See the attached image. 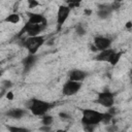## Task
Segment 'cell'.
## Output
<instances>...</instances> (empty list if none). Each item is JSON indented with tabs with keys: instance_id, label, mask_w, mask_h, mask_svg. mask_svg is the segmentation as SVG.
I'll use <instances>...</instances> for the list:
<instances>
[{
	"instance_id": "8fae6325",
	"label": "cell",
	"mask_w": 132,
	"mask_h": 132,
	"mask_svg": "<svg viewBox=\"0 0 132 132\" xmlns=\"http://www.w3.org/2000/svg\"><path fill=\"white\" fill-rule=\"evenodd\" d=\"M87 76H88V72L80 69H72L68 73L69 80H72V81H82Z\"/></svg>"
},
{
	"instance_id": "d6986e66",
	"label": "cell",
	"mask_w": 132,
	"mask_h": 132,
	"mask_svg": "<svg viewBox=\"0 0 132 132\" xmlns=\"http://www.w3.org/2000/svg\"><path fill=\"white\" fill-rule=\"evenodd\" d=\"M42 126H48L51 127V125L53 124L54 122V118L52 116H42Z\"/></svg>"
},
{
	"instance_id": "9a60e30c",
	"label": "cell",
	"mask_w": 132,
	"mask_h": 132,
	"mask_svg": "<svg viewBox=\"0 0 132 132\" xmlns=\"http://www.w3.org/2000/svg\"><path fill=\"white\" fill-rule=\"evenodd\" d=\"M123 54H124L123 51H120V52L114 51V52L112 53V55L110 56V58H109V60H108V63H109L110 65H112V66H116V65L119 63V61L121 60V57H122Z\"/></svg>"
},
{
	"instance_id": "484cf974",
	"label": "cell",
	"mask_w": 132,
	"mask_h": 132,
	"mask_svg": "<svg viewBox=\"0 0 132 132\" xmlns=\"http://www.w3.org/2000/svg\"><path fill=\"white\" fill-rule=\"evenodd\" d=\"M118 130V127L116 125H111V126H108L107 127V131L108 132H116Z\"/></svg>"
},
{
	"instance_id": "83f0119b",
	"label": "cell",
	"mask_w": 132,
	"mask_h": 132,
	"mask_svg": "<svg viewBox=\"0 0 132 132\" xmlns=\"http://www.w3.org/2000/svg\"><path fill=\"white\" fill-rule=\"evenodd\" d=\"M131 27H132V22H131V21L127 22V23H126V28H127L128 30H130V29H131Z\"/></svg>"
},
{
	"instance_id": "44dd1931",
	"label": "cell",
	"mask_w": 132,
	"mask_h": 132,
	"mask_svg": "<svg viewBox=\"0 0 132 132\" xmlns=\"http://www.w3.org/2000/svg\"><path fill=\"white\" fill-rule=\"evenodd\" d=\"M70 9H72V8H75V7H79V5H80V2H74V1H68L67 2V4H66Z\"/></svg>"
},
{
	"instance_id": "5bb4252c",
	"label": "cell",
	"mask_w": 132,
	"mask_h": 132,
	"mask_svg": "<svg viewBox=\"0 0 132 132\" xmlns=\"http://www.w3.org/2000/svg\"><path fill=\"white\" fill-rule=\"evenodd\" d=\"M114 51L111 50V48H108V50H104V51H101L99 52V54L95 57V60L96 61H99V62H108L110 56L112 55Z\"/></svg>"
},
{
	"instance_id": "277c9868",
	"label": "cell",
	"mask_w": 132,
	"mask_h": 132,
	"mask_svg": "<svg viewBox=\"0 0 132 132\" xmlns=\"http://www.w3.org/2000/svg\"><path fill=\"white\" fill-rule=\"evenodd\" d=\"M46 27H43L41 25H37V24H32L27 22L24 27L21 29V31L19 32L18 37H22L24 34H27L28 37H34V36H38Z\"/></svg>"
},
{
	"instance_id": "ffe728a7",
	"label": "cell",
	"mask_w": 132,
	"mask_h": 132,
	"mask_svg": "<svg viewBox=\"0 0 132 132\" xmlns=\"http://www.w3.org/2000/svg\"><path fill=\"white\" fill-rule=\"evenodd\" d=\"M11 86H12V84H11L10 80H4V81H2V90H3V92H6L9 88H11Z\"/></svg>"
},
{
	"instance_id": "30bf717a",
	"label": "cell",
	"mask_w": 132,
	"mask_h": 132,
	"mask_svg": "<svg viewBox=\"0 0 132 132\" xmlns=\"http://www.w3.org/2000/svg\"><path fill=\"white\" fill-rule=\"evenodd\" d=\"M37 60H38V57H37L36 55H31V54H29L27 57H25V58L23 59V61H22L23 67H24V73H28V72L34 67V65L36 64Z\"/></svg>"
},
{
	"instance_id": "2e32d148",
	"label": "cell",
	"mask_w": 132,
	"mask_h": 132,
	"mask_svg": "<svg viewBox=\"0 0 132 132\" xmlns=\"http://www.w3.org/2000/svg\"><path fill=\"white\" fill-rule=\"evenodd\" d=\"M21 18H20V14L16 13V12H12L10 13L9 15H7L5 19H4V22L6 23H10V24H18L20 22Z\"/></svg>"
},
{
	"instance_id": "f546056e",
	"label": "cell",
	"mask_w": 132,
	"mask_h": 132,
	"mask_svg": "<svg viewBox=\"0 0 132 132\" xmlns=\"http://www.w3.org/2000/svg\"><path fill=\"white\" fill-rule=\"evenodd\" d=\"M57 132H66V131H65V130H58Z\"/></svg>"
},
{
	"instance_id": "3957f363",
	"label": "cell",
	"mask_w": 132,
	"mask_h": 132,
	"mask_svg": "<svg viewBox=\"0 0 132 132\" xmlns=\"http://www.w3.org/2000/svg\"><path fill=\"white\" fill-rule=\"evenodd\" d=\"M22 40V45L28 50V53L31 55H35L38 48L44 43L45 38L44 36L38 35L34 37H19Z\"/></svg>"
},
{
	"instance_id": "cb8c5ba5",
	"label": "cell",
	"mask_w": 132,
	"mask_h": 132,
	"mask_svg": "<svg viewBox=\"0 0 132 132\" xmlns=\"http://www.w3.org/2000/svg\"><path fill=\"white\" fill-rule=\"evenodd\" d=\"M59 118L62 119V120H70L71 116L69 113H66V112H60L59 113Z\"/></svg>"
},
{
	"instance_id": "603a6c76",
	"label": "cell",
	"mask_w": 132,
	"mask_h": 132,
	"mask_svg": "<svg viewBox=\"0 0 132 132\" xmlns=\"http://www.w3.org/2000/svg\"><path fill=\"white\" fill-rule=\"evenodd\" d=\"M28 5H29V8H35L36 6L39 5V3L35 0H28Z\"/></svg>"
},
{
	"instance_id": "6da1fadb",
	"label": "cell",
	"mask_w": 132,
	"mask_h": 132,
	"mask_svg": "<svg viewBox=\"0 0 132 132\" xmlns=\"http://www.w3.org/2000/svg\"><path fill=\"white\" fill-rule=\"evenodd\" d=\"M26 105H27V108H29L34 116H44L53 107L54 104L44 100L32 98L27 102Z\"/></svg>"
},
{
	"instance_id": "ac0fdd59",
	"label": "cell",
	"mask_w": 132,
	"mask_h": 132,
	"mask_svg": "<svg viewBox=\"0 0 132 132\" xmlns=\"http://www.w3.org/2000/svg\"><path fill=\"white\" fill-rule=\"evenodd\" d=\"M75 33L78 35V36H84L86 33H87V27L85 24H77L75 26Z\"/></svg>"
},
{
	"instance_id": "4fadbf2b",
	"label": "cell",
	"mask_w": 132,
	"mask_h": 132,
	"mask_svg": "<svg viewBox=\"0 0 132 132\" xmlns=\"http://www.w3.org/2000/svg\"><path fill=\"white\" fill-rule=\"evenodd\" d=\"M5 114L8 118L19 120V119H22L26 114V110L23 108H12V109H9L8 111H6Z\"/></svg>"
},
{
	"instance_id": "9c48e42d",
	"label": "cell",
	"mask_w": 132,
	"mask_h": 132,
	"mask_svg": "<svg viewBox=\"0 0 132 132\" xmlns=\"http://www.w3.org/2000/svg\"><path fill=\"white\" fill-rule=\"evenodd\" d=\"M26 14L28 15V21L29 23L32 24H37V25H41L43 27L47 26V20L46 18L41 14V13H36V12H26Z\"/></svg>"
},
{
	"instance_id": "f1b7e54d",
	"label": "cell",
	"mask_w": 132,
	"mask_h": 132,
	"mask_svg": "<svg viewBox=\"0 0 132 132\" xmlns=\"http://www.w3.org/2000/svg\"><path fill=\"white\" fill-rule=\"evenodd\" d=\"M85 13L86 14H91L92 13V10L91 9H85Z\"/></svg>"
},
{
	"instance_id": "4dcf8cb0",
	"label": "cell",
	"mask_w": 132,
	"mask_h": 132,
	"mask_svg": "<svg viewBox=\"0 0 132 132\" xmlns=\"http://www.w3.org/2000/svg\"><path fill=\"white\" fill-rule=\"evenodd\" d=\"M2 72H3V71H2V70H0V77H1V75H2Z\"/></svg>"
},
{
	"instance_id": "ba28073f",
	"label": "cell",
	"mask_w": 132,
	"mask_h": 132,
	"mask_svg": "<svg viewBox=\"0 0 132 132\" xmlns=\"http://www.w3.org/2000/svg\"><path fill=\"white\" fill-rule=\"evenodd\" d=\"M110 44H111V39L109 37H105V36H96L94 38V47L96 48V51H104V50H108L110 48Z\"/></svg>"
},
{
	"instance_id": "7a4b0ae2",
	"label": "cell",
	"mask_w": 132,
	"mask_h": 132,
	"mask_svg": "<svg viewBox=\"0 0 132 132\" xmlns=\"http://www.w3.org/2000/svg\"><path fill=\"white\" fill-rule=\"evenodd\" d=\"M82 118L81 124L82 126H97L99 123H102L104 118V112H100L91 108H84L81 109Z\"/></svg>"
},
{
	"instance_id": "4316f807",
	"label": "cell",
	"mask_w": 132,
	"mask_h": 132,
	"mask_svg": "<svg viewBox=\"0 0 132 132\" xmlns=\"http://www.w3.org/2000/svg\"><path fill=\"white\" fill-rule=\"evenodd\" d=\"M6 97H7L9 100H12V99H13V94H12V92H11V91H7Z\"/></svg>"
},
{
	"instance_id": "e0dca14e",
	"label": "cell",
	"mask_w": 132,
	"mask_h": 132,
	"mask_svg": "<svg viewBox=\"0 0 132 132\" xmlns=\"http://www.w3.org/2000/svg\"><path fill=\"white\" fill-rule=\"evenodd\" d=\"M5 127L8 130V132H30V130L25 127H18V126H10V125H6Z\"/></svg>"
},
{
	"instance_id": "52a82bcc",
	"label": "cell",
	"mask_w": 132,
	"mask_h": 132,
	"mask_svg": "<svg viewBox=\"0 0 132 132\" xmlns=\"http://www.w3.org/2000/svg\"><path fill=\"white\" fill-rule=\"evenodd\" d=\"M71 9L67 5H60L57 13V31H61L64 23L68 19Z\"/></svg>"
},
{
	"instance_id": "5b68a950",
	"label": "cell",
	"mask_w": 132,
	"mask_h": 132,
	"mask_svg": "<svg viewBox=\"0 0 132 132\" xmlns=\"http://www.w3.org/2000/svg\"><path fill=\"white\" fill-rule=\"evenodd\" d=\"M96 103L104 106V107H111L114 103V94L110 91H103V92H100L98 94V97L97 99L95 100Z\"/></svg>"
},
{
	"instance_id": "7402d4cb",
	"label": "cell",
	"mask_w": 132,
	"mask_h": 132,
	"mask_svg": "<svg viewBox=\"0 0 132 132\" xmlns=\"http://www.w3.org/2000/svg\"><path fill=\"white\" fill-rule=\"evenodd\" d=\"M121 5H122V3H121L120 1H114V2L110 3V7H111L112 11H113V10H118V9L121 7Z\"/></svg>"
},
{
	"instance_id": "d4e9b609",
	"label": "cell",
	"mask_w": 132,
	"mask_h": 132,
	"mask_svg": "<svg viewBox=\"0 0 132 132\" xmlns=\"http://www.w3.org/2000/svg\"><path fill=\"white\" fill-rule=\"evenodd\" d=\"M82 127H84L85 132H93L94 129L96 128V126H89V125H87V126H82Z\"/></svg>"
},
{
	"instance_id": "8992f818",
	"label": "cell",
	"mask_w": 132,
	"mask_h": 132,
	"mask_svg": "<svg viewBox=\"0 0 132 132\" xmlns=\"http://www.w3.org/2000/svg\"><path fill=\"white\" fill-rule=\"evenodd\" d=\"M81 82L79 81H72V80H67L62 88V94L64 96H73L78 93V91L81 88Z\"/></svg>"
},
{
	"instance_id": "7c38bea8",
	"label": "cell",
	"mask_w": 132,
	"mask_h": 132,
	"mask_svg": "<svg viewBox=\"0 0 132 132\" xmlns=\"http://www.w3.org/2000/svg\"><path fill=\"white\" fill-rule=\"evenodd\" d=\"M112 12V9L110 7V4H106V3H103V4H99L98 5V11H97V15L99 19H107Z\"/></svg>"
}]
</instances>
